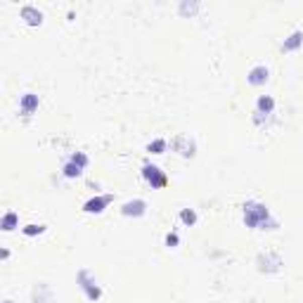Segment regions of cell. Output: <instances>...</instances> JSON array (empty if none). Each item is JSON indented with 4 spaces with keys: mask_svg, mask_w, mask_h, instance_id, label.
Instances as JSON below:
<instances>
[{
    "mask_svg": "<svg viewBox=\"0 0 303 303\" xmlns=\"http://www.w3.org/2000/svg\"><path fill=\"white\" fill-rule=\"evenodd\" d=\"M241 218H244V225L251 230H277L280 227V220L272 218L270 209L256 199H249L241 206Z\"/></svg>",
    "mask_w": 303,
    "mask_h": 303,
    "instance_id": "6da1fadb",
    "label": "cell"
},
{
    "mask_svg": "<svg viewBox=\"0 0 303 303\" xmlns=\"http://www.w3.org/2000/svg\"><path fill=\"white\" fill-rule=\"evenodd\" d=\"M76 282H78V287H81V291H83V296H86L88 301H100L102 298V287L97 284L95 275L88 270V268H81V270H78Z\"/></svg>",
    "mask_w": 303,
    "mask_h": 303,
    "instance_id": "7a4b0ae2",
    "label": "cell"
},
{
    "mask_svg": "<svg viewBox=\"0 0 303 303\" xmlns=\"http://www.w3.org/2000/svg\"><path fill=\"white\" fill-rule=\"evenodd\" d=\"M258 270L265 272V275H272V272H280L282 265H284V258L277 254V251H261L256 258Z\"/></svg>",
    "mask_w": 303,
    "mask_h": 303,
    "instance_id": "3957f363",
    "label": "cell"
},
{
    "mask_svg": "<svg viewBox=\"0 0 303 303\" xmlns=\"http://www.w3.org/2000/svg\"><path fill=\"white\" fill-rule=\"evenodd\" d=\"M171 149L175 154L185 156V159H192L197 154V140L192 135H175L171 140Z\"/></svg>",
    "mask_w": 303,
    "mask_h": 303,
    "instance_id": "277c9868",
    "label": "cell"
},
{
    "mask_svg": "<svg viewBox=\"0 0 303 303\" xmlns=\"http://www.w3.org/2000/svg\"><path fill=\"white\" fill-rule=\"evenodd\" d=\"M142 178L152 185V190H161V187L168 185V175H166L156 163H145V166H142Z\"/></svg>",
    "mask_w": 303,
    "mask_h": 303,
    "instance_id": "5b68a950",
    "label": "cell"
},
{
    "mask_svg": "<svg viewBox=\"0 0 303 303\" xmlns=\"http://www.w3.org/2000/svg\"><path fill=\"white\" fill-rule=\"evenodd\" d=\"M40 107V97L36 93H24L22 97H19V114H24V116H31V114H36Z\"/></svg>",
    "mask_w": 303,
    "mask_h": 303,
    "instance_id": "8992f818",
    "label": "cell"
},
{
    "mask_svg": "<svg viewBox=\"0 0 303 303\" xmlns=\"http://www.w3.org/2000/svg\"><path fill=\"white\" fill-rule=\"evenodd\" d=\"M111 202H114V195H97V197H90V199L83 204V211H86V213H102V211L107 209Z\"/></svg>",
    "mask_w": 303,
    "mask_h": 303,
    "instance_id": "52a82bcc",
    "label": "cell"
},
{
    "mask_svg": "<svg viewBox=\"0 0 303 303\" xmlns=\"http://www.w3.org/2000/svg\"><path fill=\"white\" fill-rule=\"evenodd\" d=\"M268 78H270V69L265 67V64H256V67H251L249 74H247V81H249V86H265L268 83Z\"/></svg>",
    "mask_w": 303,
    "mask_h": 303,
    "instance_id": "ba28073f",
    "label": "cell"
},
{
    "mask_svg": "<svg viewBox=\"0 0 303 303\" xmlns=\"http://www.w3.org/2000/svg\"><path fill=\"white\" fill-rule=\"evenodd\" d=\"M121 213H124L126 218H140L147 213V202L145 199H128V202L121 206Z\"/></svg>",
    "mask_w": 303,
    "mask_h": 303,
    "instance_id": "9c48e42d",
    "label": "cell"
},
{
    "mask_svg": "<svg viewBox=\"0 0 303 303\" xmlns=\"http://www.w3.org/2000/svg\"><path fill=\"white\" fill-rule=\"evenodd\" d=\"M19 17H22L29 26H40V24H43V12H40L36 5H22Z\"/></svg>",
    "mask_w": 303,
    "mask_h": 303,
    "instance_id": "30bf717a",
    "label": "cell"
},
{
    "mask_svg": "<svg viewBox=\"0 0 303 303\" xmlns=\"http://www.w3.org/2000/svg\"><path fill=\"white\" fill-rule=\"evenodd\" d=\"M301 45H303V31L296 29V31H291L287 38H284V43H282L280 47H282V52H296Z\"/></svg>",
    "mask_w": 303,
    "mask_h": 303,
    "instance_id": "8fae6325",
    "label": "cell"
},
{
    "mask_svg": "<svg viewBox=\"0 0 303 303\" xmlns=\"http://www.w3.org/2000/svg\"><path fill=\"white\" fill-rule=\"evenodd\" d=\"M256 111L258 114H265V116H272L275 114V97L272 95H258Z\"/></svg>",
    "mask_w": 303,
    "mask_h": 303,
    "instance_id": "7c38bea8",
    "label": "cell"
},
{
    "mask_svg": "<svg viewBox=\"0 0 303 303\" xmlns=\"http://www.w3.org/2000/svg\"><path fill=\"white\" fill-rule=\"evenodd\" d=\"M0 227H3V232H12L15 227H19V213L17 211H5L3 218H0Z\"/></svg>",
    "mask_w": 303,
    "mask_h": 303,
    "instance_id": "4fadbf2b",
    "label": "cell"
},
{
    "mask_svg": "<svg viewBox=\"0 0 303 303\" xmlns=\"http://www.w3.org/2000/svg\"><path fill=\"white\" fill-rule=\"evenodd\" d=\"M166 149H168V140H163V138H156V140H152L147 145L149 154H163Z\"/></svg>",
    "mask_w": 303,
    "mask_h": 303,
    "instance_id": "5bb4252c",
    "label": "cell"
},
{
    "mask_svg": "<svg viewBox=\"0 0 303 303\" xmlns=\"http://www.w3.org/2000/svg\"><path fill=\"white\" fill-rule=\"evenodd\" d=\"M197 220H199V216H197L195 209H183V211H180V223H183V225L192 227Z\"/></svg>",
    "mask_w": 303,
    "mask_h": 303,
    "instance_id": "9a60e30c",
    "label": "cell"
},
{
    "mask_svg": "<svg viewBox=\"0 0 303 303\" xmlns=\"http://www.w3.org/2000/svg\"><path fill=\"white\" fill-rule=\"evenodd\" d=\"M81 173H83V168H81V166H76L74 161H67L62 166V175H64V178H78Z\"/></svg>",
    "mask_w": 303,
    "mask_h": 303,
    "instance_id": "2e32d148",
    "label": "cell"
},
{
    "mask_svg": "<svg viewBox=\"0 0 303 303\" xmlns=\"http://www.w3.org/2000/svg\"><path fill=\"white\" fill-rule=\"evenodd\" d=\"M199 8H202V5H199V3H195V0H192V3H187V0H183V3H180L178 5V10H180V15H197V12H199Z\"/></svg>",
    "mask_w": 303,
    "mask_h": 303,
    "instance_id": "e0dca14e",
    "label": "cell"
},
{
    "mask_svg": "<svg viewBox=\"0 0 303 303\" xmlns=\"http://www.w3.org/2000/svg\"><path fill=\"white\" fill-rule=\"evenodd\" d=\"M22 232L26 234V237H36V234L45 232V225H43V223H29V225L22 227Z\"/></svg>",
    "mask_w": 303,
    "mask_h": 303,
    "instance_id": "ac0fdd59",
    "label": "cell"
},
{
    "mask_svg": "<svg viewBox=\"0 0 303 303\" xmlns=\"http://www.w3.org/2000/svg\"><path fill=\"white\" fill-rule=\"evenodd\" d=\"M69 161H74L76 166H81V168L86 171V168H88V163H90V159H88L86 152H74V154L69 156Z\"/></svg>",
    "mask_w": 303,
    "mask_h": 303,
    "instance_id": "d6986e66",
    "label": "cell"
},
{
    "mask_svg": "<svg viewBox=\"0 0 303 303\" xmlns=\"http://www.w3.org/2000/svg\"><path fill=\"white\" fill-rule=\"evenodd\" d=\"M178 241H180L178 232H168V234H166V247H178Z\"/></svg>",
    "mask_w": 303,
    "mask_h": 303,
    "instance_id": "ffe728a7",
    "label": "cell"
},
{
    "mask_svg": "<svg viewBox=\"0 0 303 303\" xmlns=\"http://www.w3.org/2000/svg\"><path fill=\"white\" fill-rule=\"evenodd\" d=\"M0 258H3V261H5V258H10V249H3V251H0Z\"/></svg>",
    "mask_w": 303,
    "mask_h": 303,
    "instance_id": "44dd1931",
    "label": "cell"
},
{
    "mask_svg": "<svg viewBox=\"0 0 303 303\" xmlns=\"http://www.w3.org/2000/svg\"><path fill=\"white\" fill-rule=\"evenodd\" d=\"M3 303H15V301H12V298H5V301H3Z\"/></svg>",
    "mask_w": 303,
    "mask_h": 303,
    "instance_id": "7402d4cb",
    "label": "cell"
}]
</instances>
